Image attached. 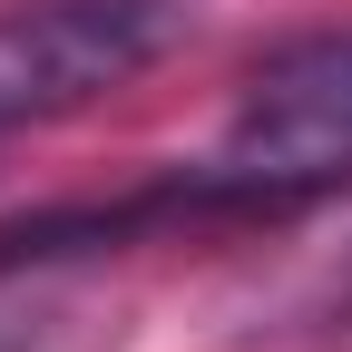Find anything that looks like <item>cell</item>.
<instances>
[{
  "label": "cell",
  "mask_w": 352,
  "mask_h": 352,
  "mask_svg": "<svg viewBox=\"0 0 352 352\" xmlns=\"http://www.w3.org/2000/svg\"><path fill=\"white\" fill-rule=\"evenodd\" d=\"M196 215H294L352 186V30L274 50L206 166L176 176Z\"/></svg>",
  "instance_id": "cell-1"
},
{
  "label": "cell",
  "mask_w": 352,
  "mask_h": 352,
  "mask_svg": "<svg viewBox=\"0 0 352 352\" xmlns=\"http://www.w3.org/2000/svg\"><path fill=\"white\" fill-rule=\"evenodd\" d=\"M166 30L176 20L157 0H20V10H0V138L127 88L166 50Z\"/></svg>",
  "instance_id": "cell-2"
}]
</instances>
